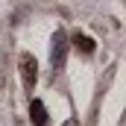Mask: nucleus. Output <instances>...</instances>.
I'll return each instance as SVG.
<instances>
[{"mask_svg":"<svg viewBox=\"0 0 126 126\" xmlns=\"http://www.w3.org/2000/svg\"><path fill=\"white\" fill-rule=\"evenodd\" d=\"M21 79H24V88L32 91V85L38 79V62L32 59V53H21Z\"/></svg>","mask_w":126,"mask_h":126,"instance_id":"nucleus-1","label":"nucleus"},{"mask_svg":"<svg viewBox=\"0 0 126 126\" xmlns=\"http://www.w3.org/2000/svg\"><path fill=\"white\" fill-rule=\"evenodd\" d=\"M64 53H67V38H64V32H56V38H53V70L64 67Z\"/></svg>","mask_w":126,"mask_h":126,"instance_id":"nucleus-2","label":"nucleus"},{"mask_svg":"<svg viewBox=\"0 0 126 126\" xmlns=\"http://www.w3.org/2000/svg\"><path fill=\"white\" fill-rule=\"evenodd\" d=\"M30 117H32L35 126H44V123H47V109H44L41 100H32V103H30Z\"/></svg>","mask_w":126,"mask_h":126,"instance_id":"nucleus-3","label":"nucleus"},{"mask_svg":"<svg viewBox=\"0 0 126 126\" xmlns=\"http://www.w3.org/2000/svg\"><path fill=\"white\" fill-rule=\"evenodd\" d=\"M73 44H76L85 56H88V53H94V41H91L88 35H79V32H76V35H73Z\"/></svg>","mask_w":126,"mask_h":126,"instance_id":"nucleus-4","label":"nucleus"},{"mask_svg":"<svg viewBox=\"0 0 126 126\" xmlns=\"http://www.w3.org/2000/svg\"><path fill=\"white\" fill-rule=\"evenodd\" d=\"M64 126H79V123H76V120H67V123H64Z\"/></svg>","mask_w":126,"mask_h":126,"instance_id":"nucleus-5","label":"nucleus"}]
</instances>
